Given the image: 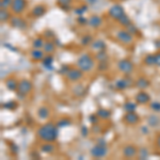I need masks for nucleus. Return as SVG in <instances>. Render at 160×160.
<instances>
[{"instance_id": "f8f14e48", "label": "nucleus", "mask_w": 160, "mask_h": 160, "mask_svg": "<svg viewBox=\"0 0 160 160\" xmlns=\"http://www.w3.org/2000/svg\"><path fill=\"white\" fill-rule=\"evenodd\" d=\"M123 155L126 158H132L137 155V149L133 145H126L123 149Z\"/></svg>"}, {"instance_id": "a18cd8bd", "label": "nucleus", "mask_w": 160, "mask_h": 160, "mask_svg": "<svg viewBox=\"0 0 160 160\" xmlns=\"http://www.w3.org/2000/svg\"><path fill=\"white\" fill-rule=\"evenodd\" d=\"M97 119H98V116H97V114L96 115L92 114V115H90V117H89V121H90L92 124H95V123L97 122Z\"/></svg>"}, {"instance_id": "f257e3e1", "label": "nucleus", "mask_w": 160, "mask_h": 160, "mask_svg": "<svg viewBox=\"0 0 160 160\" xmlns=\"http://www.w3.org/2000/svg\"><path fill=\"white\" fill-rule=\"evenodd\" d=\"M38 136L45 142H52L58 138V129L52 123H47L38 128Z\"/></svg>"}, {"instance_id": "a878e982", "label": "nucleus", "mask_w": 160, "mask_h": 160, "mask_svg": "<svg viewBox=\"0 0 160 160\" xmlns=\"http://www.w3.org/2000/svg\"><path fill=\"white\" fill-rule=\"evenodd\" d=\"M84 92H86V89H84L81 84H78V86H76L73 89V93H74L76 96H82V95L84 94Z\"/></svg>"}, {"instance_id": "79ce46f5", "label": "nucleus", "mask_w": 160, "mask_h": 160, "mask_svg": "<svg viewBox=\"0 0 160 160\" xmlns=\"http://www.w3.org/2000/svg\"><path fill=\"white\" fill-rule=\"evenodd\" d=\"M107 68H108V64H107L106 61H102L100 64L98 65V70H107Z\"/></svg>"}, {"instance_id": "20e7f679", "label": "nucleus", "mask_w": 160, "mask_h": 160, "mask_svg": "<svg viewBox=\"0 0 160 160\" xmlns=\"http://www.w3.org/2000/svg\"><path fill=\"white\" fill-rule=\"evenodd\" d=\"M108 153V149H107L106 145H100L96 144L95 146H93L91 149V155L94 158H102L105 157Z\"/></svg>"}, {"instance_id": "864d4df0", "label": "nucleus", "mask_w": 160, "mask_h": 160, "mask_svg": "<svg viewBox=\"0 0 160 160\" xmlns=\"http://www.w3.org/2000/svg\"><path fill=\"white\" fill-rule=\"evenodd\" d=\"M141 130L143 131V133H144V135H146V133H147V128H146V127H142V128H141Z\"/></svg>"}, {"instance_id": "b1692460", "label": "nucleus", "mask_w": 160, "mask_h": 160, "mask_svg": "<svg viewBox=\"0 0 160 160\" xmlns=\"http://www.w3.org/2000/svg\"><path fill=\"white\" fill-rule=\"evenodd\" d=\"M97 116L99 117V119H109L111 115L110 111L106 110V109H98L96 112Z\"/></svg>"}, {"instance_id": "5701e85b", "label": "nucleus", "mask_w": 160, "mask_h": 160, "mask_svg": "<svg viewBox=\"0 0 160 160\" xmlns=\"http://www.w3.org/2000/svg\"><path fill=\"white\" fill-rule=\"evenodd\" d=\"M129 84H130V82H129L127 79H119V80L116 81L115 86H116V88L119 89V90H124V89L128 88Z\"/></svg>"}, {"instance_id": "c756f323", "label": "nucleus", "mask_w": 160, "mask_h": 160, "mask_svg": "<svg viewBox=\"0 0 160 160\" xmlns=\"http://www.w3.org/2000/svg\"><path fill=\"white\" fill-rule=\"evenodd\" d=\"M96 59L98 61H107V59H108V54H107L106 50H100L96 54Z\"/></svg>"}, {"instance_id": "4c0bfd02", "label": "nucleus", "mask_w": 160, "mask_h": 160, "mask_svg": "<svg viewBox=\"0 0 160 160\" xmlns=\"http://www.w3.org/2000/svg\"><path fill=\"white\" fill-rule=\"evenodd\" d=\"M87 9H88V7H87V5H83L82 8H78V9L75 10V13H76L77 15H79V16H82L84 12L87 11Z\"/></svg>"}, {"instance_id": "473e14b6", "label": "nucleus", "mask_w": 160, "mask_h": 160, "mask_svg": "<svg viewBox=\"0 0 160 160\" xmlns=\"http://www.w3.org/2000/svg\"><path fill=\"white\" fill-rule=\"evenodd\" d=\"M70 124H72V122L68 119H62L57 123V127H66L70 126Z\"/></svg>"}, {"instance_id": "7ed1b4c3", "label": "nucleus", "mask_w": 160, "mask_h": 160, "mask_svg": "<svg viewBox=\"0 0 160 160\" xmlns=\"http://www.w3.org/2000/svg\"><path fill=\"white\" fill-rule=\"evenodd\" d=\"M32 90V82L30 80H21V82H18V88H17V94L18 96H21L24 98V96L28 95Z\"/></svg>"}, {"instance_id": "4468645a", "label": "nucleus", "mask_w": 160, "mask_h": 160, "mask_svg": "<svg viewBox=\"0 0 160 160\" xmlns=\"http://www.w3.org/2000/svg\"><path fill=\"white\" fill-rule=\"evenodd\" d=\"M102 23H103L102 18L99 17V16H97V15H93V16H91L90 19H89V21H88V24L91 26V27H93V28H97V27H99V26L102 25Z\"/></svg>"}, {"instance_id": "6e6552de", "label": "nucleus", "mask_w": 160, "mask_h": 160, "mask_svg": "<svg viewBox=\"0 0 160 160\" xmlns=\"http://www.w3.org/2000/svg\"><path fill=\"white\" fill-rule=\"evenodd\" d=\"M82 72L83 70H81L80 68H73V70L70 68L67 74H66V77L70 81H77L82 77Z\"/></svg>"}, {"instance_id": "f704fd0d", "label": "nucleus", "mask_w": 160, "mask_h": 160, "mask_svg": "<svg viewBox=\"0 0 160 160\" xmlns=\"http://www.w3.org/2000/svg\"><path fill=\"white\" fill-rule=\"evenodd\" d=\"M16 103L14 102H8V103H5V104L2 105V108L5 109H9V110H14V109L16 108Z\"/></svg>"}, {"instance_id": "3c124183", "label": "nucleus", "mask_w": 160, "mask_h": 160, "mask_svg": "<svg viewBox=\"0 0 160 160\" xmlns=\"http://www.w3.org/2000/svg\"><path fill=\"white\" fill-rule=\"evenodd\" d=\"M97 144L106 145V142H105V140H98V141H97Z\"/></svg>"}, {"instance_id": "412c9836", "label": "nucleus", "mask_w": 160, "mask_h": 160, "mask_svg": "<svg viewBox=\"0 0 160 160\" xmlns=\"http://www.w3.org/2000/svg\"><path fill=\"white\" fill-rule=\"evenodd\" d=\"M38 115L40 119H46L49 116V110H48V108H46V107H41V108H38Z\"/></svg>"}, {"instance_id": "5fc2aeb1", "label": "nucleus", "mask_w": 160, "mask_h": 160, "mask_svg": "<svg viewBox=\"0 0 160 160\" xmlns=\"http://www.w3.org/2000/svg\"><path fill=\"white\" fill-rule=\"evenodd\" d=\"M157 144H158V146H159V149H160V135L158 136V139H157Z\"/></svg>"}, {"instance_id": "cd10ccee", "label": "nucleus", "mask_w": 160, "mask_h": 160, "mask_svg": "<svg viewBox=\"0 0 160 160\" xmlns=\"http://www.w3.org/2000/svg\"><path fill=\"white\" fill-rule=\"evenodd\" d=\"M136 108H137V104H135L132 102H127L124 104V109L126 112H133L136 110Z\"/></svg>"}, {"instance_id": "f3484780", "label": "nucleus", "mask_w": 160, "mask_h": 160, "mask_svg": "<svg viewBox=\"0 0 160 160\" xmlns=\"http://www.w3.org/2000/svg\"><path fill=\"white\" fill-rule=\"evenodd\" d=\"M31 58L33 59L34 61H41L43 60L45 57H44V52L41 49H38V48H34L31 51Z\"/></svg>"}, {"instance_id": "2eb2a0df", "label": "nucleus", "mask_w": 160, "mask_h": 160, "mask_svg": "<svg viewBox=\"0 0 160 160\" xmlns=\"http://www.w3.org/2000/svg\"><path fill=\"white\" fill-rule=\"evenodd\" d=\"M147 124H149V126L151 127H157L160 125V117L158 116V115H149V117H147Z\"/></svg>"}, {"instance_id": "aec40b11", "label": "nucleus", "mask_w": 160, "mask_h": 160, "mask_svg": "<svg viewBox=\"0 0 160 160\" xmlns=\"http://www.w3.org/2000/svg\"><path fill=\"white\" fill-rule=\"evenodd\" d=\"M5 87H7L10 91H16L18 88V83L16 82L15 79L11 78V79H8L7 81H5Z\"/></svg>"}, {"instance_id": "603ef678", "label": "nucleus", "mask_w": 160, "mask_h": 160, "mask_svg": "<svg viewBox=\"0 0 160 160\" xmlns=\"http://www.w3.org/2000/svg\"><path fill=\"white\" fill-rule=\"evenodd\" d=\"M155 46L158 48V49H160V38H159V40H158V41H156V42H155Z\"/></svg>"}, {"instance_id": "a19ab883", "label": "nucleus", "mask_w": 160, "mask_h": 160, "mask_svg": "<svg viewBox=\"0 0 160 160\" xmlns=\"http://www.w3.org/2000/svg\"><path fill=\"white\" fill-rule=\"evenodd\" d=\"M147 156H149V152L145 149H142L140 151V158H141V159H146Z\"/></svg>"}, {"instance_id": "1a4fd4ad", "label": "nucleus", "mask_w": 160, "mask_h": 160, "mask_svg": "<svg viewBox=\"0 0 160 160\" xmlns=\"http://www.w3.org/2000/svg\"><path fill=\"white\" fill-rule=\"evenodd\" d=\"M11 8H12V10H13L14 13L19 14L25 10L26 1L25 0H13V1H12Z\"/></svg>"}, {"instance_id": "7c9ffc66", "label": "nucleus", "mask_w": 160, "mask_h": 160, "mask_svg": "<svg viewBox=\"0 0 160 160\" xmlns=\"http://www.w3.org/2000/svg\"><path fill=\"white\" fill-rule=\"evenodd\" d=\"M119 24H121V25H122V26H125V27H127V26L130 25V24H131L130 18H129L128 16L126 15V14H124V15H123L122 17L119 18Z\"/></svg>"}, {"instance_id": "bb28decb", "label": "nucleus", "mask_w": 160, "mask_h": 160, "mask_svg": "<svg viewBox=\"0 0 160 160\" xmlns=\"http://www.w3.org/2000/svg\"><path fill=\"white\" fill-rule=\"evenodd\" d=\"M44 48V51L47 52V54H52V52L54 51V44L52 43V42H46L45 44H44L43 46Z\"/></svg>"}, {"instance_id": "a211bd4d", "label": "nucleus", "mask_w": 160, "mask_h": 160, "mask_svg": "<svg viewBox=\"0 0 160 160\" xmlns=\"http://www.w3.org/2000/svg\"><path fill=\"white\" fill-rule=\"evenodd\" d=\"M92 48L95 50H98V51H100V50H106V44H105V42L103 40H96V41L93 42Z\"/></svg>"}, {"instance_id": "49530a36", "label": "nucleus", "mask_w": 160, "mask_h": 160, "mask_svg": "<svg viewBox=\"0 0 160 160\" xmlns=\"http://www.w3.org/2000/svg\"><path fill=\"white\" fill-rule=\"evenodd\" d=\"M72 2V0H58V3L60 5H70Z\"/></svg>"}, {"instance_id": "6ab92c4d", "label": "nucleus", "mask_w": 160, "mask_h": 160, "mask_svg": "<svg viewBox=\"0 0 160 160\" xmlns=\"http://www.w3.org/2000/svg\"><path fill=\"white\" fill-rule=\"evenodd\" d=\"M136 86H137L138 89H140V90H144V89H146L147 87L149 86V80H147V79L145 78H140L137 80V82H136Z\"/></svg>"}, {"instance_id": "c9c22d12", "label": "nucleus", "mask_w": 160, "mask_h": 160, "mask_svg": "<svg viewBox=\"0 0 160 160\" xmlns=\"http://www.w3.org/2000/svg\"><path fill=\"white\" fill-rule=\"evenodd\" d=\"M92 42V36L91 35H84L81 38V44L82 45H89Z\"/></svg>"}, {"instance_id": "393cba45", "label": "nucleus", "mask_w": 160, "mask_h": 160, "mask_svg": "<svg viewBox=\"0 0 160 160\" xmlns=\"http://www.w3.org/2000/svg\"><path fill=\"white\" fill-rule=\"evenodd\" d=\"M144 63L147 66H154L156 65V60H155V54H147L144 59Z\"/></svg>"}, {"instance_id": "8fccbe9b", "label": "nucleus", "mask_w": 160, "mask_h": 160, "mask_svg": "<svg viewBox=\"0 0 160 160\" xmlns=\"http://www.w3.org/2000/svg\"><path fill=\"white\" fill-rule=\"evenodd\" d=\"M3 46H5V47H9V49H10V50H13V51H16L15 47H13V46L9 45V44H3Z\"/></svg>"}, {"instance_id": "c03bdc74", "label": "nucleus", "mask_w": 160, "mask_h": 160, "mask_svg": "<svg viewBox=\"0 0 160 160\" xmlns=\"http://www.w3.org/2000/svg\"><path fill=\"white\" fill-rule=\"evenodd\" d=\"M77 21H78L80 25H86V24H88V19H86V18L82 17V16H79Z\"/></svg>"}, {"instance_id": "2f4dec72", "label": "nucleus", "mask_w": 160, "mask_h": 160, "mask_svg": "<svg viewBox=\"0 0 160 160\" xmlns=\"http://www.w3.org/2000/svg\"><path fill=\"white\" fill-rule=\"evenodd\" d=\"M44 41H43V38H35L33 41V47L34 48H38V49H40V48H42L44 46Z\"/></svg>"}, {"instance_id": "ea45409f", "label": "nucleus", "mask_w": 160, "mask_h": 160, "mask_svg": "<svg viewBox=\"0 0 160 160\" xmlns=\"http://www.w3.org/2000/svg\"><path fill=\"white\" fill-rule=\"evenodd\" d=\"M12 1L13 0H1V3H0L1 9H7L8 7H10L12 5Z\"/></svg>"}, {"instance_id": "37998d69", "label": "nucleus", "mask_w": 160, "mask_h": 160, "mask_svg": "<svg viewBox=\"0 0 160 160\" xmlns=\"http://www.w3.org/2000/svg\"><path fill=\"white\" fill-rule=\"evenodd\" d=\"M70 70V68L68 67L67 65L62 66V67L60 68V70H59V73H60V74H65V75H66V74L68 73V70Z\"/></svg>"}, {"instance_id": "0eeeda50", "label": "nucleus", "mask_w": 160, "mask_h": 160, "mask_svg": "<svg viewBox=\"0 0 160 160\" xmlns=\"http://www.w3.org/2000/svg\"><path fill=\"white\" fill-rule=\"evenodd\" d=\"M116 38L119 42L124 44H130L132 42V35L127 30H119L116 33Z\"/></svg>"}, {"instance_id": "9d476101", "label": "nucleus", "mask_w": 160, "mask_h": 160, "mask_svg": "<svg viewBox=\"0 0 160 160\" xmlns=\"http://www.w3.org/2000/svg\"><path fill=\"white\" fill-rule=\"evenodd\" d=\"M124 121L129 125H135L139 122V116L136 114L135 111L133 112H127L124 116Z\"/></svg>"}, {"instance_id": "6e6d98bb", "label": "nucleus", "mask_w": 160, "mask_h": 160, "mask_svg": "<svg viewBox=\"0 0 160 160\" xmlns=\"http://www.w3.org/2000/svg\"><path fill=\"white\" fill-rule=\"evenodd\" d=\"M96 0H88V2H90V5H92V3H94Z\"/></svg>"}, {"instance_id": "f03ea898", "label": "nucleus", "mask_w": 160, "mask_h": 160, "mask_svg": "<svg viewBox=\"0 0 160 160\" xmlns=\"http://www.w3.org/2000/svg\"><path fill=\"white\" fill-rule=\"evenodd\" d=\"M77 66H78V68L83 70V72H89L94 66V60L89 54H82L77 60Z\"/></svg>"}, {"instance_id": "39448f33", "label": "nucleus", "mask_w": 160, "mask_h": 160, "mask_svg": "<svg viewBox=\"0 0 160 160\" xmlns=\"http://www.w3.org/2000/svg\"><path fill=\"white\" fill-rule=\"evenodd\" d=\"M117 67H119V70L121 72L124 73V74H130L133 70V64L132 62L127 60V59H123V60H121L117 63Z\"/></svg>"}, {"instance_id": "ddd939ff", "label": "nucleus", "mask_w": 160, "mask_h": 160, "mask_svg": "<svg viewBox=\"0 0 160 160\" xmlns=\"http://www.w3.org/2000/svg\"><path fill=\"white\" fill-rule=\"evenodd\" d=\"M11 26L14 28H18V29H25L26 23L19 17H13L11 19Z\"/></svg>"}, {"instance_id": "58836bf2", "label": "nucleus", "mask_w": 160, "mask_h": 160, "mask_svg": "<svg viewBox=\"0 0 160 160\" xmlns=\"http://www.w3.org/2000/svg\"><path fill=\"white\" fill-rule=\"evenodd\" d=\"M151 109L156 112H160V103L158 102H154L151 104Z\"/></svg>"}, {"instance_id": "e433bc0d", "label": "nucleus", "mask_w": 160, "mask_h": 160, "mask_svg": "<svg viewBox=\"0 0 160 160\" xmlns=\"http://www.w3.org/2000/svg\"><path fill=\"white\" fill-rule=\"evenodd\" d=\"M127 31L130 32V33H132V34H138V29H137V27H136V26L133 25L132 23H131L130 25L127 26Z\"/></svg>"}, {"instance_id": "09e8293b", "label": "nucleus", "mask_w": 160, "mask_h": 160, "mask_svg": "<svg viewBox=\"0 0 160 160\" xmlns=\"http://www.w3.org/2000/svg\"><path fill=\"white\" fill-rule=\"evenodd\" d=\"M81 133H82V136H83V137H87V136H88L89 130H88V128H87L86 126L81 127Z\"/></svg>"}, {"instance_id": "423d86ee", "label": "nucleus", "mask_w": 160, "mask_h": 160, "mask_svg": "<svg viewBox=\"0 0 160 160\" xmlns=\"http://www.w3.org/2000/svg\"><path fill=\"white\" fill-rule=\"evenodd\" d=\"M124 14H125L124 9L122 8V5H112L110 8V10H109V15H110V17H112L113 19H116V21H119Z\"/></svg>"}, {"instance_id": "4be33fe9", "label": "nucleus", "mask_w": 160, "mask_h": 160, "mask_svg": "<svg viewBox=\"0 0 160 160\" xmlns=\"http://www.w3.org/2000/svg\"><path fill=\"white\" fill-rule=\"evenodd\" d=\"M43 61V65L48 70H52V63H54V57L52 56H47L42 60Z\"/></svg>"}, {"instance_id": "de8ad7c7", "label": "nucleus", "mask_w": 160, "mask_h": 160, "mask_svg": "<svg viewBox=\"0 0 160 160\" xmlns=\"http://www.w3.org/2000/svg\"><path fill=\"white\" fill-rule=\"evenodd\" d=\"M155 60H156V65L160 66V52H157L155 54Z\"/></svg>"}, {"instance_id": "72a5a7b5", "label": "nucleus", "mask_w": 160, "mask_h": 160, "mask_svg": "<svg viewBox=\"0 0 160 160\" xmlns=\"http://www.w3.org/2000/svg\"><path fill=\"white\" fill-rule=\"evenodd\" d=\"M10 18V14L8 11H5V9H1V12H0V19L1 21H7Z\"/></svg>"}, {"instance_id": "c85d7f7f", "label": "nucleus", "mask_w": 160, "mask_h": 160, "mask_svg": "<svg viewBox=\"0 0 160 160\" xmlns=\"http://www.w3.org/2000/svg\"><path fill=\"white\" fill-rule=\"evenodd\" d=\"M41 151L44 152V153H52L54 151V146L49 142H46L45 144L42 145L41 147Z\"/></svg>"}, {"instance_id": "dca6fc26", "label": "nucleus", "mask_w": 160, "mask_h": 160, "mask_svg": "<svg viewBox=\"0 0 160 160\" xmlns=\"http://www.w3.org/2000/svg\"><path fill=\"white\" fill-rule=\"evenodd\" d=\"M45 13H46V8L42 5H36V7L32 10V15H33L34 17H41V16H43Z\"/></svg>"}, {"instance_id": "9b49d317", "label": "nucleus", "mask_w": 160, "mask_h": 160, "mask_svg": "<svg viewBox=\"0 0 160 160\" xmlns=\"http://www.w3.org/2000/svg\"><path fill=\"white\" fill-rule=\"evenodd\" d=\"M136 100H137L138 104L145 105L151 100V96L145 92H139L136 95Z\"/></svg>"}]
</instances>
